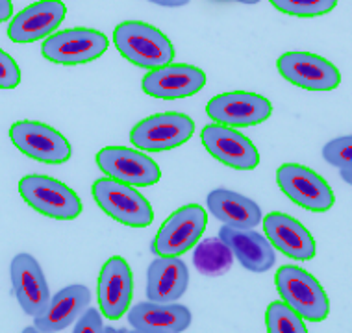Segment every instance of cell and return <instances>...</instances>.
<instances>
[{"instance_id": "obj_29", "label": "cell", "mask_w": 352, "mask_h": 333, "mask_svg": "<svg viewBox=\"0 0 352 333\" xmlns=\"http://www.w3.org/2000/svg\"><path fill=\"white\" fill-rule=\"evenodd\" d=\"M74 333H102V332H109L108 328H104L102 324V317L98 313L97 309L87 308L84 309V313L80 315L78 322H76V326L73 328Z\"/></svg>"}, {"instance_id": "obj_22", "label": "cell", "mask_w": 352, "mask_h": 333, "mask_svg": "<svg viewBox=\"0 0 352 333\" xmlns=\"http://www.w3.org/2000/svg\"><path fill=\"white\" fill-rule=\"evenodd\" d=\"M188 284V265L180 257H158L146 271V297L152 302H175L186 292Z\"/></svg>"}, {"instance_id": "obj_21", "label": "cell", "mask_w": 352, "mask_h": 333, "mask_svg": "<svg viewBox=\"0 0 352 333\" xmlns=\"http://www.w3.org/2000/svg\"><path fill=\"white\" fill-rule=\"evenodd\" d=\"M91 302V292L85 285H69L50 297V302L41 315L36 317V332H63Z\"/></svg>"}, {"instance_id": "obj_4", "label": "cell", "mask_w": 352, "mask_h": 333, "mask_svg": "<svg viewBox=\"0 0 352 333\" xmlns=\"http://www.w3.org/2000/svg\"><path fill=\"white\" fill-rule=\"evenodd\" d=\"M93 198L108 217L130 228H146L154 220L151 202L132 185L111 178H100L93 183Z\"/></svg>"}, {"instance_id": "obj_33", "label": "cell", "mask_w": 352, "mask_h": 333, "mask_svg": "<svg viewBox=\"0 0 352 333\" xmlns=\"http://www.w3.org/2000/svg\"><path fill=\"white\" fill-rule=\"evenodd\" d=\"M236 2H243V4H258L260 0H236Z\"/></svg>"}, {"instance_id": "obj_1", "label": "cell", "mask_w": 352, "mask_h": 333, "mask_svg": "<svg viewBox=\"0 0 352 333\" xmlns=\"http://www.w3.org/2000/svg\"><path fill=\"white\" fill-rule=\"evenodd\" d=\"M113 43L124 60L141 69L152 71L175 60V49L169 37L141 21H124L117 25Z\"/></svg>"}, {"instance_id": "obj_18", "label": "cell", "mask_w": 352, "mask_h": 333, "mask_svg": "<svg viewBox=\"0 0 352 333\" xmlns=\"http://www.w3.org/2000/svg\"><path fill=\"white\" fill-rule=\"evenodd\" d=\"M263 230L273 249L287 257L298 261H310L316 255V241L297 218L285 213L273 211L263 218Z\"/></svg>"}, {"instance_id": "obj_31", "label": "cell", "mask_w": 352, "mask_h": 333, "mask_svg": "<svg viewBox=\"0 0 352 333\" xmlns=\"http://www.w3.org/2000/svg\"><path fill=\"white\" fill-rule=\"evenodd\" d=\"M152 4H158V6H165V8H180L189 4L191 0H148Z\"/></svg>"}, {"instance_id": "obj_14", "label": "cell", "mask_w": 352, "mask_h": 333, "mask_svg": "<svg viewBox=\"0 0 352 333\" xmlns=\"http://www.w3.org/2000/svg\"><path fill=\"white\" fill-rule=\"evenodd\" d=\"M204 85H206L204 71L186 63H167L158 69H152L141 82L145 95L162 100L193 97Z\"/></svg>"}, {"instance_id": "obj_17", "label": "cell", "mask_w": 352, "mask_h": 333, "mask_svg": "<svg viewBox=\"0 0 352 333\" xmlns=\"http://www.w3.org/2000/svg\"><path fill=\"white\" fill-rule=\"evenodd\" d=\"M67 15V8L61 0H39L23 12H19L10 23L8 37L13 43H34L52 34Z\"/></svg>"}, {"instance_id": "obj_3", "label": "cell", "mask_w": 352, "mask_h": 333, "mask_svg": "<svg viewBox=\"0 0 352 333\" xmlns=\"http://www.w3.org/2000/svg\"><path fill=\"white\" fill-rule=\"evenodd\" d=\"M19 193L28 206L54 220H74L84 209L78 194L50 176H25L19 182Z\"/></svg>"}, {"instance_id": "obj_13", "label": "cell", "mask_w": 352, "mask_h": 333, "mask_svg": "<svg viewBox=\"0 0 352 333\" xmlns=\"http://www.w3.org/2000/svg\"><path fill=\"white\" fill-rule=\"evenodd\" d=\"M202 145L219 163L236 170H252L260 165V152L243 133L223 124H210L201 133Z\"/></svg>"}, {"instance_id": "obj_15", "label": "cell", "mask_w": 352, "mask_h": 333, "mask_svg": "<svg viewBox=\"0 0 352 333\" xmlns=\"http://www.w3.org/2000/svg\"><path fill=\"white\" fill-rule=\"evenodd\" d=\"M98 306L109 321H119L130 308L134 282L126 260L119 255L109 257L98 274Z\"/></svg>"}, {"instance_id": "obj_2", "label": "cell", "mask_w": 352, "mask_h": 333, "mask_svg": "<svg viewBox=\"0 0 352 333\" xmlns=\"http://www.w3.org/2000/svg\"><path fill=\"white\" fill-rule=\"evenodd\" d=\"M274 284L282 300L300 319L310 322H322L330 313V302L321 284L300 266H280L274 276Z\"/></svg>"}, {"instance_id": "obj_8", "label": "cell", "mask_w": 352, "mask_h": 333, "mask_svg": "<svg viewBox=\"0 0 352 333\" xmlns=\"http://www.w3.org/2000/svg\"><path fill=\"white\" fill-rule=\"evenodd\" d=\"M12 143L28 158L41 163L58 165L71 159L69 141L49 124L37 121H17L10 128Z\"/></svg>"}, {"instance_id": "obj_12", "label": "cell", "mask_w": 352, "mask_h": 333, "mask_svg": "<svg viewBox=\"0 0 352 333\" xmlns=\"http://www.w3.org/2000/svg\"><path fill=\"white\" fill-rule=\"evenodd\" d=\"M276 67L289 84L308 91H332L341 84L340 69L311 52H285Z\"/></svg>"}, {"instance_id": "obj_10", "label": "cell", "mask_w": 352, "mask_h": 333, "mask_svg": "<svg viewBox=\"0 0 352 333\" xmlns=\"http://www.w3.org/2000/svg\"><path fill=\"white\" fill-rule=\"evenodd\" d=\"M97 165L108 178L134 187H148L162 178V170L154 159L143 152L124 146L102 148L97 154Z\"/></svg>"}, {"instance_id": "obj_6", "label": "cell", "mask_w": 352, "mask_h": 333, "mask_svg": "<svg viewBox=\"0 0 352 333\" xmlns=\"http://www.w3.org/2000/svg\"><path fill=\"white\" fill-rule=\"evenodd\" d=\"M195 133L191 117L176 111L158 113L140 121L130 132L135 148L146 152H164L188 143Z\"/></svg>"}, {"instance_id": "obj_20", "label": "cell", "mask_w": 352, "mask_h": 333, "mask_svg": "<svg viewBox=\"0 0 352 333\" xmlns=\"http://www.w3.org/2000/svg\"><path fill=\"white\" fill-rule=\"evenodd\" d=\"M219 239L226 242V246L232 250L239 263L250 271V273H265L276 261L273 244L267 237L254 230H239L223 226L219 230Z\"/></svg>"}, {"instance_id": "obj_5", "label": "cell", "mask_w": 352, "mask_h": 333, "mask_svg": "<svg viewBox=\"0 0 352 333\" xmlns=\"http://www.w3.org/2000/svg\"><path fill=\"white\" fill-rule=\"evenodd\" d=\"M208 226V213L199 204L176 209L158 230L152 252L158 257H180L193 249Z\"/></svg>"}, {"instance_id": "obj_30", "label": "cell", "mask_w": 352, "mask_h": 333, "mask_svg": "<svg viewBox=\"0 0 352 333\" xmlns=\"http://www.w3.org/2000/svg\"><path fill=\"white\" fill-rule=\"evenodd\" d=\"M13 15L12 0H0V23H4Z\"/></svg>"}, {"instance_id": "obj_27", "label": "cell", "mask_w": 352, "mask_h": 333, "mask_svg": "<svg viewBox=\"0 0 352 333\" xmlns=\"http://www.w3.org/2000/svg\"><path fill=\"white\" fill-rule=\"evenodd\" d=\"M322 158L327 159L328 163L345 169L351 167L352 161V137L351 135H343L338 139L330 141L322 148Z\"/></svg>"}, {"instance_id": "obj_26", "label": "cell", "mask_w": 352, "mask_h": 333, "mask_svg": "<svg viewBox=\"0 0 352 333\" xmlns=\"http://www.w3.org/2000/svg\"><path fill=\"white\" fill-rule=\"evenodd\" d=\"M278 12L293 17H319L338 6V0H271Z\"/></svg>"}, {"instance_id": "obj_32", "label": "cell", "mask_w": 352, "mask_h": 333, "mask_svg": "<svg viewBox=\"0 0 352 333\" xmlns=\"http://www.w3.org/2000/svg\"><path fill=\"white\" fill-rule=\"evenodd\" d=\"M341 178H345V182H346V183H352L351 167H345V169H341Z\"/></svg>"}, {"instance_id": "obj_16", "label": "cell", "mask_w": 352, "mask_h": 333, "mask_svg": "<svg viewBox=\"0 0 352 333\" xmlns=\"http://www.w3.org/2000/svg\"><path fill=\"white\" fill-rule=\"evenodd\" d=\"M12 284L15 297L26 315L39 317L50 302V291L45 274L37 260L30 254H17L13 257Z\"/></svg>"}, {"instance_id": "obj_25", "label": "cell", "mask_w": 352, "mask_h": 333, "mask_svg": "<svg viewBox=\"0 0 352 333\" xmlns=\"http://www.w3.org/2000/svg\"><path fill=\"white\" fill-rule=\"evenodd\" d=\"M265 326L271 333H306L302 319L285 302H271L265 313Z\"/></svg>"}, {"instance_id": "obj_24", "label": "cell", "mask_w": 352, "mask_h": 333, "mask_svg": "<svg viewBox=\"0 0 352 333\" xmlns=\"http://www.w3.org/2000/svg\"><path fill=\"white\" fill-rule=\"evenodd\" d=\"M193 263L197 271L204 276H223L232 268L234 254L219 237L202 241L193 254Z\"/></svg>"}, {"instance_id": "obj_7", "label": "cell", "mask_w": 352, "mask_h": 333, "mask_svg": "<svg viewBox=\"0 0 352 333\" xmlns=\"http://www.w3.org/2000/svg\"><path fill=\"white\" fill-rule=\"evenodd\" d=\"M108 37L93 28H69L45 39L43 56L60 65H82L98 60L108 50Z\"/></svg>"}, {"instance_id": "obj_11", "label": "cell", "mask_w": 352, "mask_h": 333, "mask_svg": "<svg viewBox=\"0 0 352 333\" xmlns=\"http://www.w3.org/2000/svg\"><path fill=\"white\" fill-rule=\"evenodd\" d=\"M206 113L223 126L247 128L267 121L273 113V104L256 93L230 91L213 97L208 102Z\"/></svg>"}, {"instance_id": "obj_19", "label": "cell", "mask_w": 352, "mask_h": 333, "mask_svg": "<svg viewBox=\"0 0 352 333\" xmlns=\"http://www.w3.org/2000/svg\"><path fill=\"white\" fill-rule=\"evenodd\" d=\"M128 322L140 333H180L191 324V311L180 303L141 302L128 311Z\"/></svg>"}, {"instance_id": "obj_9", "label": "cell", "mask_w": 352, "mask_h": 333, "mask_svg": "<svg viewBox=\"0 0 352 333\" xmlns=\"http://www.w3.org/2000/svg\"><path fill=\"white\" fill-rule=\"evenodd\" d=\"M276 183L297 206L324 213L334 206L336 196L321 176L298 163H285L276 170Z\"/></svg>"}, {"instance_id": "obj_23", "label": "cell", "mask_w": 352, "mask_h": 333, "mask_svg": "<svg viewBox=\"0 0 352 333\" xmlns=\"http://www.w3.org/2000/svg\"><path fill=\"white\" fill-rule=\"evenodd\" d=\"M208 207L213 217L230 228L254 230L261 222V209L254 200L228 189H215L208 194Z\"/></svg>"}, {"instance_id": "obj_28", "label": "cell", "mask_w": 352, "mask_h": 333, "mask_svg": "<svg viewBox=\"0 0 352 333\" xmlns=\"http://www.w3.org/2000/svg\"><path fill=\"white\" fill-rule=\"evenodd\" d=\"M21 84V69L12 56L0 49V89H13Z\"/></svg>"}]
</instances>
